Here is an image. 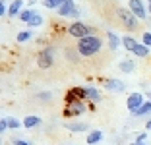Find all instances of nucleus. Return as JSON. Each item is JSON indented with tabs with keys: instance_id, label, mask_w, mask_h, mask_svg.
<instances>
[{
	"instance_id": "14",
	"label": "nucleus",
	"mask_w": 151,
	"mask_h": 145,
	"mask_svg": "<svg viewBox=\"0 0 151 145\" xmlns=\"http://www.w3.org/2000/svg\"><path fill=\"white\" fill-rule=\"evenodd\" d=\"M22 12H23V0H12L8 6V16L10 18H19Z\"/></svg>"
},
{
	"instance_id": "11",
	"label": "nucleus",
	"mask_w": 151,
	"mask_h": 145,
	"mask_svg": "<svg viewBox=\"0 0 151 145\" xmlns=\"http://www.w3.org/2000/svg\"><path fill=\"white\" fill-rule=\"evenodd\" d=\"M64 101H87V97H85V87H72L68 89L66 93V99Z\"/></svg>"
},
{
	"instance_id": "12",
	"label": "nucleus",
	"mask_w": 151,
	"mask_h": 145,
	"mask_svg": "<svg viewBox=\"0 0 151 145\" xmlns=\"http://www.w3.org/2000/svg\"><path fill=\"white\" fill-rule=\"evenodd\" d=\"M68 132H74V134H83V132H91L89 130V124L87 122H66L64 124Z\"/></svg>"
},
{
	"instance_id": "2",
	"label": "nucleus",
	"mask_w": 151,
	"mask_h": 145,
	"mask_svg": "<svg viewBox=\"0 0 151 145\" xmlns=\"http://www.w3.org/2000/svg\"><path fill=\"white\" fill-rule=\"evenodd\" d=\"M66 33L74 39H83V37H89V35H95V27L87 25V23L80 22V19H76L72 22L70 25L66 27Z\"/></svg>"
},
{
	"instance_id": "9",
	"label": "nucleus",
	"mask_w": 151,
	"mask_h": 145,
	"mask_svg": "<svg viewBox=\"0 0 151 145\" xmlns=\"http://www.w3.org/2000/svg\"><path fill=\"white\" fill-rule=\"evenodd\" d=\"M103 89H107V91H111V93H124L126 85H124V81H120V79L107 78V79H103Z\"/></svg>"
},
{
	"instance_id": "32",
	"label": "nucleus",
	"mask_w": 151,
	"mask_h": 145,
	"mask_svg": "<svg viewBox=\"0 0 151 145\" xmlns=\"http://www.w3.org/2000/svg\"><path fill=\"white\" fill-rule=\"evenodd\" d=\"M0 16H8V6H6V0H0Z\"/></svg>"
},
{
	"instance_id": "18",
	"label": "nucleus",
	"mask_w": 151,
	"mask_h": 145,
	"mask_svg": "<svg viewBox=\"0 0 151 145\" xmlns=\"http://www.w3.org/2000/svg\"><path fill=\"white\" fill-rule=\"evenodd\" d=\"M101 139H103V132H101V130H91V132H89V136L85 137L87 145H97Z\"/></svg>"
},
{
	"instance_id": "26",
	"label": "nucleus",
	"mask_w": 151,
	"mask_h": 145,
	"mask_svg": "<svg viewBox=\"0 0 151 145\" xmlns=\"http://www.w3.org/2000/svg\"><path fill=\"white\" fill-rule=\"evenodd\" d=\"M41 4H43L47 10H58L60 2H58V0H41Z\"/></svg>"
},
{
	"instance_id": "33",
	"label": "nucleus",
	"mask_w": 151,
	"mask_h": 145,
	"mask_svg": "<svg viewBox=\"0 0 151 145\" xmlns=\"http://www.w3.org/2000/svg\"><path fill=\"white\" fill-rule=\"evenodd\" d=\"M145 130H147V132H151V118L145 122Z\"/></svg>"
},
{
	"instance_id": "35",
	"label": "nucleus",
	"mask_w": 151,
	"mask_h": 145,
	"mask_svg": "<svg viewBox=\"0 0 151 145\" xmlns=\"http://www.w3.org/2000/svg\"><path fill=\"white\" fill-rule=\"evenodd\" d=\"M145 4H147V12L151 14V0H145Z\"/></svg>"
},
{
	"instance_id": "28",
	"label": "nucleus",
	"mask_w": 151,
	"mask_h": 145,
	"mask_svg": "<svg viewBox=\"0 0 151 145\" xmlns=\"http://www.w3.org/2000/svg\"><path fill=\"white\" fill-rule=\"evenodd\" d=\"M142 43H143V45H147V47L151 48V31H145V33L142 35Z\"/></svg>"
},
{
	"instance_id": "37",
	"label": "nucleus",
	"mask_w": 151,
	"mask_h": 145,
	"mask_svg": "<svg viewBox=\"0 0 151 145\" xmlns=\"http://www.w3.org/2000/svg\"><path fill=\"white\" fill-rule=\"evenodd\" d=\"M58 2H60V4H64V2H68V0H58Z\"/></svg>"
},
{
	"instance_id": "19",
	"label": "nucleus",
	"mask_w": 151,
	"mask_h": 145,
	"mask_svg": "<svg viewBox=\"0 0 151 145\" xmlns=\"http://www.w3.org/2000/svg\"><path fill=\"white\" fill-rule=\"evenodd\" d=\"M139 41H136L132 35H122V47L128 50V52H132L134 48H136V45H138Z\"/></svg>"
},
{
	"instance_id": "22",
	"label": "nucleus",
	"mask_w": 151,
	"mask_h": 145,
	"mask_svg": "<svg viewBox=\"0 0 151 145\" xmlns=\"http://www.w3.org/2000/svg\"><path fill=\"white\" fill-rule=\"evenodd\" d=\"M134 116H138V118H142V116H151V101H149V99H147V101L143 103L142 108H139Z\"/></svg>"
},
{
	"instance_id": "8",
	"label": "nucleus",
	"mask_w": 151,
	"mask_h": 145,
	"mask_svg": "<svg viewBox=\"0 0 151 145\" xmlns=\"http://www.w3.org/2000/svg\"><path fill=\"white\" fill-rule=\"evenodd\" d=\"M128 8L136 14V18L138 19H147L149 12H147V4L143 0H128Z\"/></svg>"
},
{
	"instance_id": "20",
	"label": "nucleus",
	"mask_w": 151,
	"mask_h": 145,
	"mask_svg": "<svg viewBox=\"0 0 151 145\" xmlns=\"http://www.w3.org/2000/svg\"><path fill=\"white\" fill-rule=\"evenodd\" d=\"M35 10L33 8H23V12L19 14V22H23V23H29L33 18H35Z\"/></svg>"
},
{
	"instance_id": "39",
	"label": "nucleus",
	"mask_w": 151,
	"mask_h": 145,
	"mask_svg": "<svg viewBox=\"0 0 151 145\" xmlns=\"http://www.w3.org/2000/svg\"><path fill=\"white\" fill-rule=\"evenodd\" d=\"M130 145H138V143H136V141H134V143H130Z\"/></svg>"
},
{
	"instance_id": "31",
	"label": "nucleus",
	"mask_w": 151,
	"mask_h": 145,
	"mask_svg": "<svg viewBox=\"0 0 151 145\" xmlns=\"http://www.w3.org/2000/svg\"><path fill=\"white\" fill-rule=\"evenodd\" d=\"M12 145H33L31 141H27V139H19V137H14L12 139Z\"/></svg>"
},
{
	"instance_id": "27",
	"label": "nucleus",
	"mask_w": 151,
	"mask_h": 145,
	"mask_svg": "<svg viewBox=\"0 0 151 145\" xmlns=\"http://www.w3.org/2000/svg\"><path fill=\"white\" fill-rule=\"evenodd\" d=\"M147 130L145 132H139V134H136V143H145V139H147Z\"/></svg>"
},
{
	"instance_id": "21",
	"label": "nucleus",
	"mask_w": 151,
	"mask_h": 145,
	"mask_svg": "<svg viewBox=\"0 0 151 145\" xmlns=\"http://www.w3.org/2000/svg\"><path fill=\"white\" fill-rule=\"evenodd\" d=\"M33 39V31L27 29V31H19L18 35H16V43H27V41Z\"/></svg>"
},
{
	"instance_id": "30",
	"label": "nucleus",
	"mask_w": 151,
	"mask_h": 145,
	"mask_svg": "<svg viewBox=\"0 0 151 145\" xmlns=\"http://www.w3.org/2000/svg\"><path fill=\"white\" fill-rule=\"evenodd\" d=\"M37 97H39L41 101H50V99H52V93H49V91H41V93H37Z\"/></svg>"
},
{
	"instance_id": "4",
	"label": "nucleus",
	"mask_w": 151,
	"mask_h": 145,
	"mask_svg": "<svg viewBox=\"0 0 151 145\" xmlns=\"http://www.w3.org/2000/svg\"><path fill=\"white\" fill-rule=\"evenodd\" d=\"M54 56H56V48L52 45H47L43 47L39 54H37V66L43 68V70H49V68L54 66Z\"/></svg>"
},
{
	"instance_id": "1",
	"label": "nucleus",
	"mask_w": 151,
	"mask_h": 145,
	"mask_svg": "<svg viewBox=\"0 0 151 145\" xmlns=\"http://www.w3.org/2000/svg\"><path fill=\"white\" fill-rule=\"evenodd\" d=\"M76 48L78 52L81 54L83 58H89V56H95L103 48V39L97 35H89V37H83V39H78L76 43Z\"/></svg>"
},
{
	"instance_id": "16",
	"label": "nucleus",
	"mask_w": 151,
	"mask_h": 145,
	"mask_svg": "<svg viewBox=\"0 0 151 145\" xmlns=\"http://www.w3.org/2000/svg\"><path fill=\"white\" fill-rule=\"evenodd\" d=\"M132 54L136 58H147V56H149V47H147V45H143L142 41H139V43L136 45V48L132 50Z\"/></svg>"
},
{
	"instance_id": "17",
	"label": "nucleus",
	"mask_w": 151,
	"mask_h": 145,
	"mask_svg": "<svg viewBox=\"0 0 151 145\" xmlns=\"http://www.w3.org/2000/svg\"><path fill=\"white\" fill-rule=\"evenodd\" d=\"M39 124H41V116H37V114H29V116H25V118H23V128H25V130L37 128Z\"/></svg>"
},
{
	"instance_id": "13",
	"label": "nucleus",
	"mask_w": 151,
	"mask_h": 145,
	"mask_svg": "<svg viewBox=\"0 0 151 145\" xmlns=\"http://www.w3.org/2000/svg\"><path fill=\"white\" fill-rule=\"evenodd\" d=\"M105 35H107V45H109V48H111V50H116V48L122 45V37H118L114 31L107 29V33H105Z\"/></svg>"
},
{
	"instance_id": "3",
	"label": "nucleus",
	"mask_w": 151,
	"mask_h": 145,
	"mask_svg": "<svg viewBox=\"0 0 151 145\" xmlns=\"http://www.w3.org/2000/svg\"><path fill=\"white\" fill-rule=\"evenodd\" d=\"M116 16H118V19H120V23H122L124 29H128V31H136L138 29V22L139 19L136 18V14H134L130 8H122V6H120V8L116 10Z\"/></svg>"
},
{
	"instance_id": "29",
	"label": "nucleus",
	"mask_w": 151,
	"mask_h": 145,
	"mask_svg": "<svg viewBox=\"0 0 151 145\" xmlns=\"http://www.w3.org/2000/svg\"><path fill=\"white\" fill-rule=\"evenodd\" d=\"M6 130H10V128H8V116L0 118V134H4Z\"/></svg>"
},
{
	"instance_id": "34",
	"label": "nucleus",
	"mask_w": 151,
	"mask_h": 145,
	"mask_svg": "<svg viewBox=\"0 0 151 145\" xmlns=\"http://www.w3.org/2000/svg\"><path fill=\"white\" fill-rule=\"evenodd\" d=\"M37 2H39V0H27V6L31 8V6H33V4H37Z\"/></svg>"
},
{
	"instance_id": "25",
	"label": "nucleus",
	"mask_w": 151,
	"mask_h": 145,
	"mask_svg": "<svg viewBox=\"0 0 151 145\" xmlns=\"http://www.w3.org/2000/svg\"><path fill=\"white\" fill-rule=\"evenodd\" d=\"M8 128L10 130H19V128H23V120H18V118H8Z\"/></svg>"
},
{
	"instance_id": "10",
	"label": "nucleus",
	"mask_w": 151,
	"mask_h": 145,
	"mask_svg": "<svg viewBox=\"0 0 151 145\" xmlns=\"http://www.w3.org/2000/svg\"><path fill=\"white\" fill-rule=\"evenodd\" d=\"M85 97H87V101L93 103V105H99V103L103 101L101 89H97L95 85H85Z\"/></svg>"
},
{
	"instance_id": "24",
	"label": "nucleus",
	"mask_w": 151,
	"mask_h": 145,
	"mask_svg": "<svg viewBox=\"0 0 151 145\" xmlns=\"http://www.w3.org/2000/svg\"><path fill=\"white\" fill-rule=\"evenodd\" d=\"M43 23H45L43 16H41V14L37 12V14H35V18H33V19H31V22H29V23H27V27H41V25H43Z\"/></svg>"
},
{
	"instance_id": "38",
	"label": "nucleus",
	"mask_w": 151,
	"mask_h": 145,
	"mask_svg": "<svg viewBox=\"0 0 151 145\" xmlns=\"http://www.w3.org/2000/svg\"><path fill=\"white\" fill-rule=\"evenodd\" d=\"M138 145H149V143H138Z\"/></svg>"
},
{
	"instance_id": "15",
	"label": "nucleus",
	"mask_w": 151,
	"mask_h": 145,
	"mask_svg": "<svg viewBox=\"0 0 151 145\" xmlns=\"http://www.w3.org/2000/svg\"><path fill=\"white\" fill-rule=\"evenodd\" d=\"M118 70L122 72V74H134V70H136V60L134 58H124V60L118 62Z\"/></svg>"
},
{
	"instance_id": "40",
	"label": "nucleus",
	"mask_w": 151,
	"mask_h": 145,
	"mask_svg": "<svg viewBox=\"0 0 151 145\" xmlns=\"http://www.w3.org/2000/svg\"><path fill=\"white\" fill-rule=\"evenodd\" d=\"M68 145H70V143H68Z\"/></svg>"
},
{
	"instance_id": "7",
	"label": "nucleus",
	"mask_w": 151,
	"mask_h": 145,
	"mask_svg": "<svg viewBox=\"0 0 151 145\" xmlns=\"http://www.w3.org/2000/svg\"><path fill=\"white\" fill-rule=\"evenodd\" d=\"M143 103H145V95H142V93H130L128 99H126V106H128V110L132 114H136L142 108Z\"/></svg>"
},
{
	"instance_id": "6",
	"label": "nucleus",
	"mask_w": 151,
	"mask_h": 145,
	"mask_svg": "<svg viewBox=\"0 0 151 145\" xmlns=\"http://www.w3.org/2000/svg\"><path fill=\"white\" fill-rule=\"evenodd\" d=\"M80 8L76 6L74 0H68V2H64V4L58 6V16L60 18H80Z\"/></svg>"
},
{
	"instance_id": "36",
	"label": "nucleus",
	"mask_w": 151,
	"mask_h": 145,
	"mask_svg": "<svg viewBox=\"0 0 151 145\" xmlns=\"http://www.w3.org/2000/svg\"><path fill=\"white\" fill-rule=\"evenodd\" d=\"M145 97H147V99L151 101V91H147V93H145Z\"/></svg>"
},
{
	"instance_id": "5",
	"label": "nucleus",
	"mask_w": 151,
	"mask_h": 145,
	"mask_svg": "<svg viewBox=\"0 0 151 145\" xmlns=\"http://www.w3.org/2000/svg\"><path fill=\"white\" fill-rule=\"evenodd\" d=\"M87 112L85 101H68L64 105V118H78Z\"/></svg>"
},
{
	"instance_id": "23",
	"label": "nucleus",
	"mask_w": 151,
	"mask_h": 145,
	"mask_svg": "<svg viewBox=\"0 0 151 145\" xmlns=\"http://www.w3.org/2000/svg\"><path fill=\"white\" fill-rule=\"evenodd\" d=\"M66 56H68V60H70V62H74V64H78V62H80V56H81V54L78 52V48H76V50H72V48H68V50H66Z\"/></svg>"
}]
</instances>
